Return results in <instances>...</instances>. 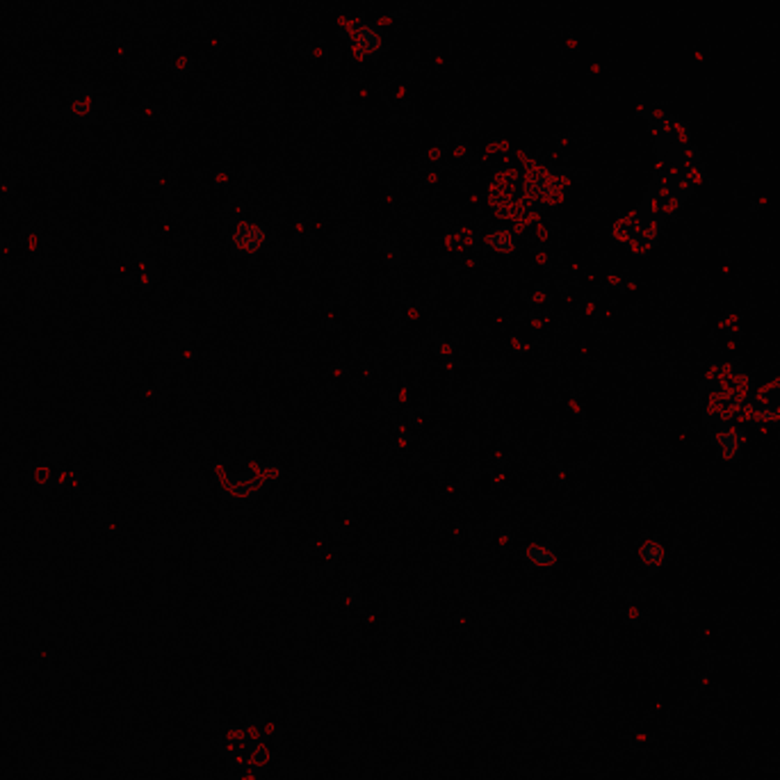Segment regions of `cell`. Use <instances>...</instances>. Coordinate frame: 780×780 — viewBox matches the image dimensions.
I'll list each match as a JSON object with an SVG mask.
<instances>
[{
  "label": "cell",
  "instance_id": "obj_1",
  "mask_svg": "<svg viewBox=\"0 0 780 780\" xmlns=\"http://www.w3.org/2000/svg\"><path fill=\"white\" fill-rule=\"evenodd\" d=\"M712 436H714V443L718 449V457H721L725 464L739 459V454H742V449L746 445V431L733 423L712 427Z\"/></svg>",
  "mask_w": 780,
  "mask_h": 780
},
{
  "label": "cell",
  "instance_id": "obj_2",
  "mask_svg": "<svg viewBox=\"0 0 780 780\" xmlns=\"http://www.w3.org/2000/svg\"><path fill=\"white\" fill-rule=\"evenodd\" d=\"M352 48L356 57L361 59H372L382 53L384 48V35L374 23H358L352 30Z\"/></svg>",
  "mask_w": 780,
  "mask_h": 780
},
{
  "label": "cell",
  "instance_id": "obj_3",
  "mask_svg": "<svg viewBox=\"0 0 780 780\" xmlns=\"http://www.w3.org/2000/svg\"><path fill=\"white\" fill-rule=\"evenodd\" d=\"M559 197V180L552 178L546 171H537L525 180V199L532 205L550 203Z\"/></svg>",
  "mask_w": 780,
  "mask_h": 780
},
{
  "label": "cell",
  "instance_id": "obj_4",
  "mask_svg": "<svg viewBox=\"0 0 780 780\" xmlns=\"http://www.w3.org/2000/svg\"><path fill=\"white\" fill-rule=\"evenodd\" d=\"M265 240H267V233L260 229L258 224H251V222H242L238 229H235V235H233L235 249L242 251V253L260 251Z\"/></svg>",
  "mask_w": 780,
  "mask_h": 780
},
{
  "label": "cell",
  "instance_id": "obj_5",
  "mask_svg": "<svg viewBox=\"0 0 780 780\" xmlns=\"http://www.w3.org/2000/svg\"><path fill=\"white\" fill-rule=\"evenodd\" d=\"M639 559H641L646 570H648V573H657L666 563V548L662 546L660 541L650 539V541H646L643 546H641Z\"/></svg>",
  "mask_w": 780,
  "mask_h": 780
},
{
  "label": "cell",
  "instance_id": "obj_6",
  "mask_svg": "<svg viewBox=\"0 0 780 780\" xmlns=\"http://www.w3.org/2000/svg\"><path fill=\"white\" fill-rule=\"evenodd\" d=\"M488 246L495 253H502V256H509L518 249V235L513 231H507V229H498L493 231L488 235Z\"/></svg>",
  "mask_w": 780,
  "mask_h": 780
},
{
  "label": "cell",
  "instance_id": "obj_7",
  "mask_svg": "<svg viewBox=\"0 0 780 780\" xmlns=\"http://www.w3.org/2000/svg\"><path fill=\"white\" fill-rule=\"evenodd\" d=\"M527 557L534 566H552L557 561V554H554L548 546H532L527 550Z\"/></svg>",
  "mask_w": 780,
  "mask_h": 780
}]
</instances>
